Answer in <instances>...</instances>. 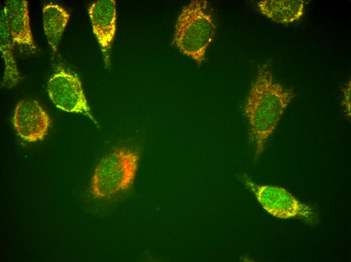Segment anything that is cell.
I'll list each match as a JSON object with an SVG mask.
<instances>
[{"label":"cell","instance_id":"obj_1","mask_svg":"<svg viewBox=\"0 0 351 262\" xmlns=\"http://www.w3.org/2000/svg\"><path fill=\"white\" fill-rule=\"evenodd\" d=\"M294 96L292 89L285 88L274 80L267 64L259 67L244 108L249 122L251 140L256 148V160Z\"/></svg>","mask_w":351,"mask_h":262},{"label":"cell","instance_id":"obj_2","mask_svg":"<svg viewBox=\"0 0 351 262\" xmlns=\"http://www.w3.org/2000/svg\"><path fill=\"white\" fill-rule=\"evenodd\" d=\"M208 6L204 0L192 1L184 6L177 18L173 37V44L198 66L204 61L216 31Z\"/></svg>","mask_w":351,"mask_h":262},{"label":"cell","instance_id":"obj_3","mask_svg":"<svg viewBox=\"0 0 351 262\" xmlns=\"http://www.w3.org/2000/svg\"><path fill=\"white\" fill-rule=\"evenodd\" d=\"M140 154L122 147L104 156L96 167L90 191L99 199L114 196L133 185L138 168Z\"/></svg>","mask_w":351,"mask_h":262},{"label":"cell","instance_id":"obj_4","mask_svg":"<svg viewBox=\"0 0 351 262\" xmlns=\"http://www.w3.org/2000/svg\"><path fill=\"white\" fill-rule=\"evenodd\" d=\"M242 179L262 207L272 216L281 219L298 217L311 224L317 222L318 217L314 209L297 200L284 188L258 184L245 174Z\"/></svg>","mask_w":351,"mask_h":262},{"label":"cell","instance_id":"obj_5","mask_svg":"<svg viewBox=\"0 0 351 262\" xmlns=\"http://www.w3.org/2000/svg\"><path fill=\"white\" fill-rule=\"evenodd\" d=\"M47 93L53 104L68 112L81 113L97 124L88 104L81 81L76 75L62 69L47 84Z\"/></svg>","mask_w":351,"mask_h":262},{"label":"cell","instance_id":"obj_6","mask_svg":"<svg viewBox=\"0 0 351 262\" xmlns=\"http://www.w3.org/2000/svg\"><path fill=\"white\" fill-rule=\"evenodd\" d=\"M18 135L28 142L42 140L47 134L50 118L39 102L23 99L18 103L12 118Z\"/></svg>","mask_w":351,"mask_h":262},{"label":"cell","instance_id":"obj_7","mask_svg":"<svg viewBox=\"0 0 351 262\" xmlns=\"http://www.w3.org/2000/svg\"><path fill=\"white\" fill-rule=\"evenodd\" d=\"M93 32L100 47L104 63L109 67L110 52L116 33V9L114 0H99L88 8Z\"/></svg>","mask_w":351,"mask_h":262},{"label":"cell","instance_id":"obj_8","mask_svg":"<svg viewBox=\"0 0 351 262\" xmlns=\"http://www.w3.org/2000/svg\"><path fill=\"white\" fill-rule=\"evenodd\" d=\"M9 32L14 43L35 49L29 17L28 5L24 0H9L4 8Z\"/></svg>","mask_w":351,"mask_h":262},{"label":"cell","instance_id":"obj_9","mask_svg":"<svg viewBox=\"0 0 351 262\" xmlns=\"http://www.w3.org/2000/svg\"><path fill=\"white\" fill-rule=\"evenodd\" d=\"M303 0H263L257 2L260 12L273 21L287 24L299 20L303 15Z\"/></svg>","mask_w":351,"mask_h":262},{"label":"cell","instance_id":"obj_10","mask_svg":"<svg viewBox=\"0 0 351 262\" xmlns=\"http://www.w3.org/2000/svg\"><path fill=\"white\" fill-rule=\"evenodd\" d=\"M0 50L5 64L1 86L11 89L19 84L21 78L13 51V41L9 32L4 9L1 11Z\"/></svg>","mask_w":351,"mask_h":262},{"label":"cell","instance_id":"obj_11","mask_svg":"<svg viewBox=\"0 0 351 262\" xmlns=\"http://www.w3.org/2000/svg\"><path fill=\"white\" fill-rule=\"evenodd\" d=\"M70 15L56 4H48L42 10L43 26L47 41L53 52L57 51Z\"/></svg>","mask_w":351,"mask_h":262},{"label":"cell","instance_id":"obj_12","mask_svg":"<svg viewBox=\"0 0 351 262\" xmlns=\"http://www.w3.org/2000/svg\"><path fill=\"white\" fill-rule=\"evenodd\" d=\"M343 104L347 115L350 116V82L345 85L343 89Z\"/></svg>","mask_w":351,"mask_h":262}]
</instances>
